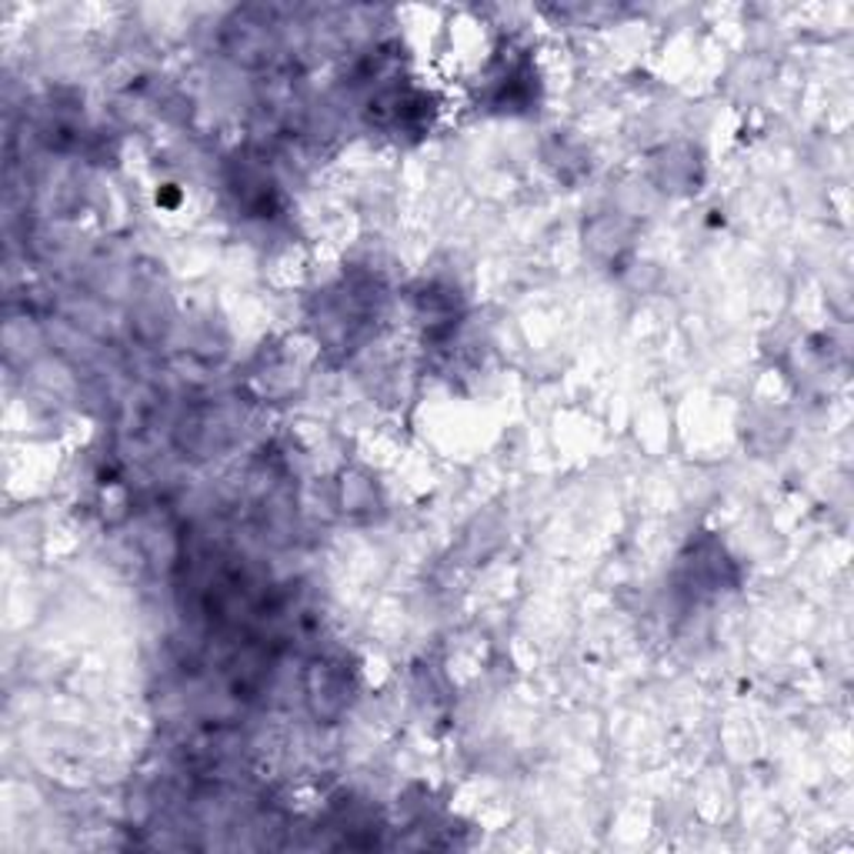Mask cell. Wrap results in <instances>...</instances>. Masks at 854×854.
I'll return each mask as SVG.
<instances>
[{
  "instance_id": "2",
  "label": "cell",
  "mask_w": 854,
  "mask_h": 854,
  "mask_svg": "<svg viewBox=\"0 0 854 854\" xmlns=\"http://www.w3.org/2000/svg\"><path fill=\"white\" fill-rule=\"evenodd\" d=\"M378 508V491L375 480L368 477H344V511H375Z\"/></svg>"
},
{
  "instance_id": "1",
  "label": "cell",
  "mask_w": 854,
  "mask_h": 854,
  "mask_svg": "<svg viewBox=\"0 0 854 854\" xmlns=\"http://www.w3.org/2000/svg\"><path fill=\"white\" fill-rule=\"evenodd\" d=\"M350 701V674L340 661H317L307 671V704L317 717H337Z\"/></svg>"
}]
</instances>
